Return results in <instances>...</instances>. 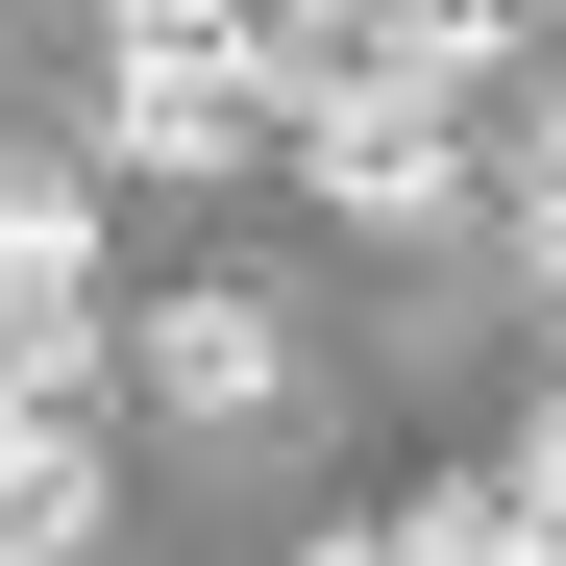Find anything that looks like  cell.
<instances>
[{
  "label": "cell",
  "instance_id": "obj_9",
  "mask_svg": "<svg viewBox=\"0 0 566 566\" xmlns=\"http://www.w3.org/2000/svg\"><path fill=\"white\" fill-rule=\"evenodd\" d=\"M296 566H395V517H345V542H296Z\"/></svg>",
  "mask_w": 566,
  "mask_h": 566
},
{
  "label": "cell",
  "instance_id": "obj_8",
  "mask_svg": "<svg viewBox=\"0 0 566 566\" xmlns=\"http://www.w3.org/2000/svg\"><path fill=\"white\" fill-rule=\"evenodd\" d=\"M517 222H542V271H566V99H542V172H517Z\"/></svg>",
  "mask_w": 566,
  "mask_h": 566
},
{
  "label": "cell",
  "instance_id": "obj_4",
  "mask_svg": "<svg viewBox=\"0 0 566 566\" xmlns=\"http://www.w3.org/2000/svg\"><path fill=\"white\" fill-rule=\"evenodd\" d=\"M99 542V419H0V566H74Z\"/></svg>",
  "mask_w": 566,
  "mask_h": 566
},
{
  "label": "cell",
  "instance_id": "obj_5",
  "mask_svg": "<svg viewBox=\"0 0 566 566\" xmlns=\"http://www.w3.org/2000/svg\"><path fill=\"white\" fill-rule=\"evenodd\" d=\"M0 271H25V296H99V198H74L50 148H0Z\"/></svg>",
  "mask_w": 566,
  "mask_h": 566
},
{
  "label": "cell",
  "instance_id": "obj_3",
  "mask_svg": "<svg viewBox=\"0 0 566 566\" xmlns=\"http://www.w3.org/2000/svg\"><path fill=\"white\" fill-rule=\"evenodd\" d=\"M517 0H296V50H321V99H468L493 74Z\"/></svg>",
  "mask_w": 566,
  "mask_h": 566
},
{
  "label": "cell",
  "instance_id": "obj_6",
  "mask_svg": "<svg viewBox=\"0 0 566 566\" xmlns=\"http://www.w3.org/2000/svg\"><path fill=\"white\" fill-rule=\"evenodd\" d=\"M395 566H566V542L493 493V468H468V493H395Z\"/></svg>",
  "mask_w": 566,
  "mask_h": 566
},
{
  "label": "cell",
  "instance_id": "obj_2",
  "mask_svg": "<svg viewBox=\"0 0 566 566\" xmlns=\"http://www.w3.org/2000/svg\"><path fill=\"white\" fill-rule=\"evenodd\" d=\"M124 345H148V419H198V443H247L271 395H296V321H271V296H222V271H198V296H148Z\"/></svg>",
  "mask_w": 566,
  "mask_h": 566
},
{
  "label": "cell",
  "instance_id": "obj_1",
  "mask_svg": "<svg viewBox=\"0 0 566 566\" xmlns=\"http://www.w3.org/2000/svg\"><path fill=\"white\" fill-rule=\"evenodd\" d=\"M296 198L321 222H468V124L443 99H296Z\"/></svg>",
  "mask_w": 566,
  "mask_h": 566
},
{
  "label": "cell",
  "instance_id": "obj_7",
  "mask_svg": "<svg viewBox=\"0 0 566 566\" xmlns=\"http://www.w3.org/2000/svg\"><path fill=\"white\" fill-rule=\"evenodd\" d=\"M493 493H517V517H542V542H566V395H542V419H517V468H493Z\"/></svg>",
  "mask_w": 566,
  "mask_h": 566
}]
</instances>
